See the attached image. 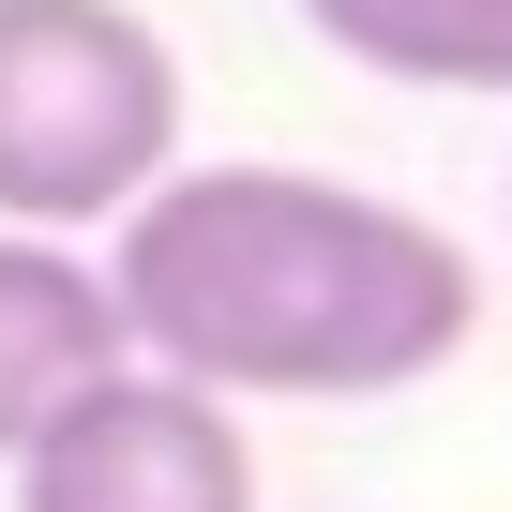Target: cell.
Returning a JSON list of instances; mask_svg holds the SVG:
<instances>
[{
  "mask_svg": "<svg viewBox=\"0 0 512 512\" xmlns=\"http://www.w3.org/2000/svg\"><path fill=\"white\" fill-rule=\"evenodd\" d=\"M121 347L226 407H362L422 392L482 332L467 241L407 196L317 166H166L106 241Z\"/></svg>",
  "mask_w": 512,
  "mask_h": 512,
  "instance_id": "cell-1",
  "label": "cell"
},
{
  "mask_svg": "<svg viewBox=\"0 0 512 512\" xmlns=\"http://www.w3.org/2000/svg\"><path fill=\"white\" fill-rule=\"evenodd\" d=\"M181 166V61L136 0H0V226H121Z\"/></svg>",
  "mask_w": 512,
  "mask_h": 512,
  "instance_id": "cell-2",
  "label": "cell"
},
{
  "mask_svg": "<svg viewBox=\"0 0 512 512\" xmlns=\"http://www.w3.org/2000/svg\"><path fill=\"white\" fill-rule=\"evenodd\" d=\"M0 467H16V512H256L241 407L196 392V377H166V362H106Z\"/></svg>",
  "mask_w": 512,
  "mask_h": 512,
  "instance_id": "cell-3",
  "label": "cell"
},
{
  "mask_svg": "<svg viewBox=\"0 0 512 512\" xmlns=\"http://www.w3.org/2000/svg\"><path fill=\"white\" fill-rule=\"evenodd\" d=\"M121 347V302H106V256H76L61 226H0V452H16L46 407H76Z\"/></svg>",
  "mask_w": 512,
  "mask_h": 512,
  "instance_id": "cell-4",
  "label": "cell"
},
{
  "mask_svg": "<svg viewBox=\"0 0 512 512\" xmlns=\"http://www.w3.org/2000/svg\"><path fill=\"white\" fill-rule=\"evenodd\" d=\"M302 31L392 91H512V0H302Z\"/></svg>",
  "mask_w": 512,
  "mask_h": 512,
  "instance_id": "cell-5",
  "label": "cell"
}]
</instances>
